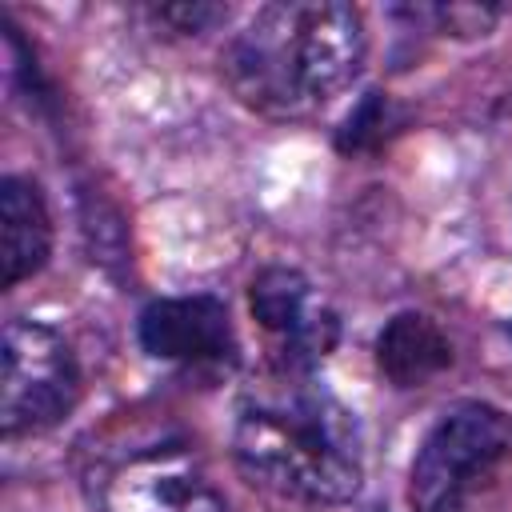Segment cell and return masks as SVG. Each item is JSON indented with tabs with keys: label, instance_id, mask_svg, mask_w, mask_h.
<instances>
[{
	"label": "cell",
	"instance_id": "obj_11",
	"mask_svg": "<svg viewBox=\"0 0 512 512\" xmlns=\"http://www.w3.org/2000/svg\"><path fill=\"white\" fill-rule=\"evenodd\" d=\"M364 512H388V508H384V504H372V508H364Z\"/></svg>",
	"mask_w": 512,
	"mask_h": 512
},
{
	"label": "cell",
	"instance_id": "obj_7",
	"mask_svg": "<svg viewBox=\"0 0 512 512\" xmlns=\"http://www.w3.org/2000/svg\"><path fill=\"white\" fill-rule=\"evenodd\" d=\"M140 348L156 360L176 364H232L236 332L228 304L216 296H172L152 300L140 312Z\"/></svg>",
	"mask_w": 512,
	"mask_h": 512
},
{
	"label": "cell",
	"instance_id": "obj_5",
	"mask_svg": "<svg viewBox=\"0 0 512 512\" xmlns=\"http://www.w3.org/2000/svg\"><path fill=\"white\" fill-rule=\"evenodd\" d=\"M248 308L264 336L276 348V364L284 376L312 372L336 344L340 324L336 312L324 304V296L312 288V280L296 268L272 264L264 268L248 288Z\"/></svg>",
	"mask_w": 512,
	"mask_h": 512
},
{
	"label": "cell",
	"instance_id": "obj_8",
	"mask_svg": "<svg viewBox=\"0 0 512 512\" xmlns=\"http://www.w3.org/2000/svg\"><path fill=\"white\" fill-rule=\"evenodd\" d=\"M52 252V216L40 188L24 176L0 180V280L4 288L36 276Z\"/></svg>",
	"mask_w": 512,
	"mask_h": 512
},
{
	"label": "cell",
	"instance_id": "obj_12",
	"mask_svg": "<svg viewBox=\"0 0 512 512\" xmlns=\"http://www.w3.org/2000/svg\"><path fill=\"white\" fill-rule=\"evenodd\" d=\"M508 332H512V328H508Z\"/></svg>",
	"mask_w": 512,
	"mask_h": 512
},
{
	"label": "cell",
	"instance_id": "obj_2",
	"mask_svg": "<svg viewBox=\"0 0 512 512\" xmlns=\"http://www.w3.org/2000/svg\"><path fill=\"white\" fill-rule=\"evenodd\" d=\"M232 456L252 484L304 504H344L364 480L356 412L328 388L296 376L240 404Z\"/></svg>",
	"mask_w": 512,
	"mask_h": 512
},
{
	"label": "cell",
	"instance_id": "obj_10",
	"mask_svg": "<svg viewBox=\"0 0 512 512\" xmlns=\"http://www.w3.org/2000/svg\"><path fill=\"white\" fill-rule=\"evenodd\" d=\"M432 20L440 24V32H456V36H484V32H492V24L500 20V8L448 4V8H432Z\"/></svg>",
	"mask_w": 512,
	"mask_h": 512
},
{
	"label": "cell",
	"instance_id": "obj_6",
	"mask_svg": "<svg viewBox=\"0 0 512 512\" xmlns=\"http://www.w3.org/2000/svg\"><path fill=\"white\" fill-rule=\"evenodd\" d=\"M104 512H228L184 444H152L120 460L100 484Z\"/></svg>",
	"mask_w": 512,
	"mask_h": 512
},
{
	"label": "cell",
	"instance_id": "obj_3",
	"mask_svg": "<svg viewBox=\"0 0 512 512\" xmlns=\"http://www.w3.org/2000/svg\"><path fill=\"white\" fill-rule=\"evenodd\" d=\"M512 464V416L484 400L452 404L420 440L408 472L416 512H464Z\"/></svg>",
	"mask_w": 512,
	"mask_h": 512
},
{
	"label": "cell",
	"instance_id": "obj_4",
	"mask_svg": "<svg viewBox=\"0 0 512 512\" xmlns=\"http://www.w3.org/2000/svg\"><path fill=\"white\" fill-rule=\"evenodd\" d=\"M80 400V364L72 344L28 316L4 324L0 344V428L8 440L40 436L68 420Z\"/></svg>",
	"mask_w": 512,
	"mask_h": 512
},
{
	"label": "cell",
	"instance_id": "obj_1",
	"mask_svg": "<svg viewBox=\"0 0 512 512\" xmlns=\"http://www.w3.org/2000/svg\"><path fill=\"white\" fill-rule=\"evenodd\" d=\"M368 32L352 4L280 0L264 4L228 44L224 80L260 116H308L340 96L364 68Z\"/></svg>",
	"mask_w": 512,
	"mask_h": 512
},
{
	"label": "cell",
	"instance_id": "obj_9",
	"mask_svg": "<svg viewBox=\"0 0 512 512\" xmlns=\"http://www.w3.org/2000/svg\"><path fill=\"white\" fill-rule=\"evenodd\" d=\"M452 364L444 328L424 312H396L376 336V368L396 388H420Z\"/></svg>",
	"mask_w": 512,
	"mask_h": 512
}]
</instances>
